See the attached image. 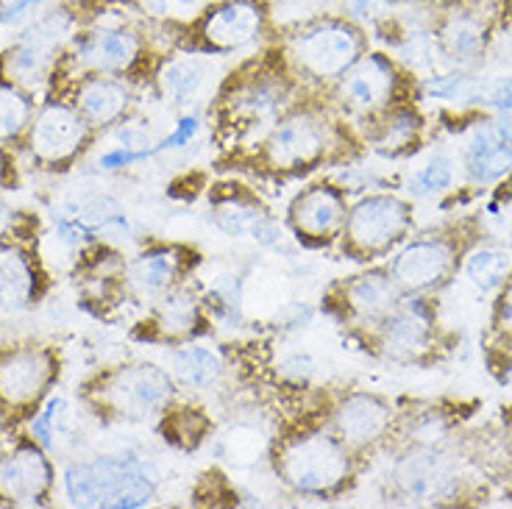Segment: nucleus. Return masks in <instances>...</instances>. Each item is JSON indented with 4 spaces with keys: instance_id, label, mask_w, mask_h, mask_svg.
Listing matches in <instances>:
<instances>
[{
    "instance_id": "7ed1b4c3",
    "label": "nucleus",
    "mask_w": 512,
    "mask_h": 509,
    "mask_svg": "<svg viewBox=\"0 0 512 509\" xmlns=\"http://www.w3.org/2000/svg\"><path fill=\"white\" fill-rule=\"evenodd\" d=\"M64 496L73 507H148L156 496V473L137 454H101L64 471Z\"/></svg>"
},
{
    "instance_id": "f257e3e1",
    "label": "nucleus",
    "mask_w": 512,
    "mask_h": 509,
    "mask_svg": "<svg viewBox=\"0 0 512 509\" xmlns=\"http://www.w3.org/2000/svg\"><path fill=\"white\" fill-rule=\"evenodd\" d=\"M276 479L295 496L334 498L354 482L357 454L332 429L284 434L270 451Z\"/></svg>"
},
{
    "instance_id": "1a4fd4ad",
    "label": "nucleus",
    "mask_w": 512,
    "mask_h": 509,
    "mask_svg": "<svg viewBox=\"0 0 512 509\" xmlns=\"http://www.w3.org/2000/svg\"><path fill=\"white\" fill-rule=\"evenodd\" d=\"M368 340L390 362H426L437 348V318L429 298L404 295L396 309L368 329Z\"/></svg>"
},
{
    "instance_id": "2f4dec72",
    "label": "nucleus",
    "mask_w": 512,
    "mask_h": 509,
    "mask_svg": "<svg viewBox=\"0 0 512 509\" xmlns=\"http://www.w3.org/2000/svg\"><path fill=\"white\" fill-rule=\"evenodd\" d=\"M462 270H465L468 281L474 284L479 293H493V290H499L501 284L510 279L512 254L507 248L479 245V248L465 251Z\"/></svg>"
},
{
    "instance_id": "473e14b6",
    "label": "nucleus",
    "mask_w": 512,
    "mask_h": 509,
    "mask_svg": "<svg viewBox=\"0 0 512 509\" xmlns=\"http://www.w3.org/2000/svg\"><path fill=\"white\" fill-rule=\"evenodd\" d=\"M31 120H34V101L26 87L0 76V145L23 140Z\"/></svg>"
},
{
    "instance_id": "9b49d317",
    "label": "nucleus",
    "mask_w": 512,
    "mask_h": 509,
    "mask_svg": "<svg viewBox=\"0 0 512 509\" xmlns=\"http://www.w3.org/2000/svg\"><path fill=\"white\" fill-rule=\"evenodd\" d=\"M465 248L451 234H429L401 242L390 259V276L404 290V295H429L446 287L460 270Z\"/></svg>"
},
{
    "instance_id": "ddd939ff",
    "label": "nucleus",
    "mask_w": 512,
    "mask_h": 509,
    "mask_svg": "<svg viewBox=\"0 0 512 509\" xmlns=\"http://www.w3.org/2000/svg\"><path fill=\"white\" fill-rule=\"evenodd\" d=\"M145 42L140 31L128 26H92L76 31L62 62L76 70V76H128L142 62Z\"/></svg>"
},
{
    "instance_id": "dca6fc26",
    "label": "nucleus",
    "mask_w": 512,
    "mask_h": 509,
    "mask_svg": "<svg viewBox=\"0 0 512 509\" xmlns=\"http://www.w3.org/2000/svg\"><path fill=\"white\" fill-rule=\"evenodd\" d=\"M268 26V12L262 0H220L209 6L198 20L195 51L209 56L243 51L256 45Z\"/></svg>"
},
{
    "instance_id": "bb28decb",
    "label": "nucleus",
    "mask_w": 512,
    "mask_h": 509,
    "mask_svg": "<svg viewBox=\"0 0 512 509\" xmlns=\"http://www.w3.org/2000/svg\"><path fill=\"white\" fill-rule=\"evenodd\" d=\"M435 42L440 53L457 67L474 64L487 45V23L476 9H451L437 23Z\"/></svg>"
},
{
    "instance_id": "f704fd0d",
    "label": "nucleus",
    "mask_w": 512,
    "mask_h": 509,
    "mask_svg": "<svg viewBox=\"0 0 512 509\" xmlns=\"http://www.w3.org/2000/svg\"><path fill=\"white\" fill-rule=\"evenodd\" d=\"M454 184V159L446 153H435L410 179L412 195H440Z\"/></svg>"
},
{
    "instance_id": "f03ea898",
    "label": "nucleus",
    "mask_w": 512,
    "mask_h": 509,
    "mask_svg": "<svg viewBox=\"0 0 512 509\" xmlns=\"http://www.w3.org/2000/svg\"><path fill=\"white\" fill-rule=\"evenodd\" d=\"M179 393L173 373L154 362H128L101 370L84 384V404L103 420L145 423L156 420Z\"/></svg>"
},
{
    "instance_id": "7c9ffc66",
    "label": "nucleus",
    "mask_w": 512,
    "mask_h": 509,
    "mask_svg": "<svg viewBox=\"0 0 512 509\" xmlns=\"http://www.w3.org/2000/svg\"><path fill=\"white\" fill-rule=\"evenodd\" d=\"M156 423L162 440L176 451H198L215 429L206 409L195 404H176V401L156 418Z\"/></svg>"
},
{
    "instance_id": "4be33fe9",
    "label": "nucleus",
    "mask_w": 512,
    "mask_h": 509,
    "mask_svg": "<svg viewBox=\"0 0 512 509\" xmlns=\"http://www.w3.org/2000/svg\"><path fill=\"white\" fill-rule=\"evenodd\" d=\"M206 331L204 298L187 281L156 295L148 318V340L167 345L190 343Z\"/></svg>"
},
{
    "instance_id": "c03bdc74",
    "label": "nucleus",
    "mask_w": 512,
    "mask_h": 509,
    "mask_svg": "<svg viewBox=\"0 0 512 509\" xmlns=\"http://www.w3.org/2000/svg\"><path fill=\"white\" fill-rule=\"evenodd\" d=\"M145 3H148V6H154L156 12H162V9H165L167 0H145Z\"/></svg>"
},
{
    "instance_id": "39448f33",
    "label": "nucleus",
    "mask_w": 512,
    "mask_h": 509,
    "mask_svg": "<svg viewBox=\"0 0 512 509\" xmlns=\"http://www.w3.org/2000/svg\"><path fill=\"white\" fill-rule=\"evenodd\" d=\"M284 53L295 76L334 87V81L365 56V34L348 17H323L298 28L287 39Z\"/></svg>"
},
{
    "instance_id": "412c9836",
    "label": "nucleus",
    "mask_w": 512,
    "mask_h": 509,
    "mask_svg": "<svg viewBox=\"0 0 512 509\" xmlns=\"http://www.w3.org/2000/svg\"><path fill=\"white\" fill-rule=\"evenodd\" d=\"M53 487V465L37 440L20 443L0 457V501L6 504H45Z\"/></svg>"
},
{
    "instance_id": "e433bc0d",
    "label": "nucleus",
    "mask_w": 512,
    "mask_h": 509,
    "mask_svg": "<svg viewBox=\"0 0 512 509\" xmlns=\"http://www.w3.org/2000/svg\"><path fill=\"white\" fill-rule=\"evenodd\" d=\"M276 370L282 373L287 382L295 384H307L315 370H318V362L312 359V354L307 351H287L279 362H276Z\"/></svg>"
},
{
    "instance_id": "c9c22d12",
    "label": "nucleus",
    "mask_w": 512,
    "mask_h": 509,
    "mask_svg": "<svg viewBox=\"0 0 512 509\" xmlns=\"http://www.w3.org/2000/svg\"><path fill=\"white\" fill-rule=\"evenodd\" d=\"M476 106H487L496 115H512V76L482 78Z\"/></svg>"
},
{
    "instance_id": "aec40b11",
    "label": "nucleus",
    "mask_w": 512,
    "mask_h": 509,
    "mask_svg": "<svg viewBox=\"0 0 512 509\" xmlns=\"http://www.w3.org/2000/svg\"><path fill=\"white\" fill-rule=\"evenodd\" d=\"M462 170L474 184H499L512 176V115L476 120L462 142Z\"/></svg>"
},
{
    "instance_id": "4c0bfd02",
    "label": "nucleus",
    "mask_w": 512,
    "mask_h": 509,
    "mask_svg": "<svg viewBox=\"0 0 512 509\" xmlns=\"http://www.w3.org/2000/svg\"><path fill=\"white\" fill-rule=\"evenodd\" d=\"M198 131H201V115H198V112H184V115L179 117L176 128L167 134L165 140H159V151H170V148H184V145H190V142L198 137Z\"/></svg>"
},
{
    "instance_id": "9d476101",
    "label": "nucleus",
    "mask_w": 512,
    "mask_h": 509,
    "mask_svg": "<svg viewBox=\"0 0 512 509\" xmlns=\"http://www.w3.org/2000/svg\"><path fill=\"white\" fill-rule=\"evenodd\" d=\"M401 84L396 62L384 53H365L334 81L332 95L337 109L348 117L371 123L387 109L401 103Z\"/></svg>"
},
{
    "instance_id": "a19ab883",
    "label": "nucleus",
    "mask_w": 512,
    "mask_h": 509,
    "mask_svg": "<svg viewBox=\"0 0 512 509\" xmlns=\"http://www.w3.org/2000/svg\"><path fill=\"white\" fill-rule=\"evenodd\" d=\"M45 0H0V23L3 26H14V23H20L23 17L39 9Z\"/></svg>"
},
{
    "instance_id": "5701e85b",
    "label": "nucleus",
    "mask_w": 512,
    "mask_h": 509,
    "mask_svg": "<svg viewBox=\"0 0 512 509\" xmlns=\"http://www.w3.org/2000/svg\"><path fill=\"white\" fill-rule=\"evenodd\" d=\"M198 254L179 242H154L126 265V284L134 293L156 298L190 276Z\"/></svg>"
},
{
    "instance_id": "393cba45",
    "label": "nucleus",
    "mask_w": 512,
    "mask_h": 509,
    "mask_svg": "<svg viewBox=\"0 0 512 509\" xmlns=\"http://www.w3.org/2000/svg\"><path fill=\"white\" fill-rule=\"evenodd\" d=\"M73 106L92 128H109L123 123L134 106V90L123 76H92L76 78Z\"/></svg>"
},
{
    "instance_id": "6ab92c4d",
    "label": "nucleus",
    "mask_w": 512,
    "mask_h": 509,
    "mask_svg": "<svg viewBox=\"0 0 512 509\" xmlns=\"http://www.w3.org/2000/svg\"><path fill=\"white\" fill-rule=\"evenodd\" d=\"M348 201L346 192L329 181L312 184L295 195L287 206V229L298 242L307 245H329L340 240L346 226Z\"/></svg>"
},
{
    "instance_id": "a211bd4d",
    "label": "nucleus",
    "mask_w": 512,
    "mask_h": 509,
    "mask_svg": "<svg viewBox=\"0 0 512 509\" xmlns=\"http://www.w3.org/2000/svg\"><path fill=\"white\" fill-rule=\"evenodd\" d=\"M401 298H404V290L390 276V270L371 268L359 273V276H351V279L334 284L329 304L340 315V320H348L351 326L368 331L390 309H396Z\"/></svg>"
},
{
    "instance_id": "37998d69",
    "label": "nucleus",
    "mask_w": 512,
    "mask_h": 509,
    "mask_svg": "<svg viewBox=\"0 0 512 509\" xmlns=\"http://www.w3.org/2000/svg\"><path fill=\"white\" fill-rule=\"evenodd\" d=\"M9 179V156H6V151L0 148V184Z\"/></svg>"
},
{
    "instance_id": "4468645a",
    "label": "nucleus",
    "mask_w": 512,
    "mask_h": 509,
    "mask_svg": "<svg viewBox=\"0 0 512 509\" xmlns=\"http://www.w3.org/2000/svg\"><path fill=\"white\" fill-rule=\"evenodd\" d=\"M390 482L404 501L443 504L460 496L462 476L457 459L440 446H410L404 457L396 459Z\"/></svg>"
},
{
    "instance_id": "58836bf2",
    "label": "nucleus",
    "mask_w": 512,
    "mask_h": 509,
    "mask_svg": "<svg viewBox=\"0 0 512 509\" xmlns=\"http://www.w3.org/2000/svg\"><path fill=\"white\" fill-rule=\"evenodd\" d=\"M493 329L499 331V337L512 340V273L510 279L504 281L493 304Z\"/></svg>"
},
{
    "instance_id": "c756f323",
    "label": "nucleus",
    "mask_w": 512,
    "mask_h": 509,
    "mask_svg": "<svg viewBox=\"0 0 512 509\" xmlns=\"http://www.w3.org/2000/svg\"><path fill=\"white\" fill-rule=\"evenodd\" d=\"M170 373L181 387H190V390H212L223 382L226 376V365L223 359L212 351L204 348L195 340L190 343L173 345L170 351Z\"/></svg>"
},
{
    "instance_id": "de8ad7c7",
    "label": "nucleus",
    "mask_w": 512,
    "mask_h": 509,
    "mask_svg": "<svg viewBox=\"0 0 512 509\" xmlns=\"http://www.w3.org/2000/svg\"><path fill=\"white\" fill-rule=\"evenodd\" d=\"M0 348H3V329H0Z\"/></svg>"
},
{
    "instance_id": "b1692460",
    "label": "nucleus",
    "mask_w": 512,
    "mask_h": 509,
    "mask_svg": "<svg viewBox=\"0 0 512 509\" xmlns=\"http://www.w3.org/2000/svg\"><path fill=\"white\" fill-rule=\"evenodd\" d=\"M215 76L218 73H215V62L209 59V53L192 51L165 59L162 67L156 70V87L173 109L192 112V106L204 101L212 92Z\"/></svg>"
},
{
    "instance_id": "72a5a7b5",
    "label": "nucleus",
    "mask_w": 512,
    "mask_h": 509,
    "mask_svg": "<svg viewBox=\"0 0 512 509\" xmlns=\"http://www.w3.org/2000/svg\"><path fill=\"white\" fill-rule=\"evenodd\" d=\"M482 78L468 76L465 70H451L443 76H432L423 81V95L432 101L446 103H479Z\"/></svg>"
},
{
    "instance_id": "f3484780",
    "label": "nucleus",
    "mask_w": 512,
    "mask_h": 509,
    "mask_svg": "<svg viewBox=\"0 0 512 509\" xmlns=\"http://www.w3.org/2000/svg\"><path fill=\"white\" fill-rule=\"evenodd\" d=\"M329 429L359 457L382 446L396 432V409L382 395L354 390L334 401L329 409Z\"/></svg>"
},
{
    "instance_id": "79ce46f5",
    "label": "nucleus",
    "mask_w": 512,
    "mask_h": 509,
    "mask_svg": "<svg viewBox=\"0 0 512 509\" xmlns=\"http://www.w3.org/2000/svg\"><path fill=\"white\" fill-rule=\"evenodd\" d=\"M14 220H17V212H14L6 201H0V237H3V234H12V231L17 229Z\"/></svg>"
},
{
    "instance_id": "a878e982",
    "label": "nucleus",
    "mask_w": 512,
    "mask_h": 509,
    "mask_svg": "<svg viewBox=\"0 0 512 509\" xmlns=\"http://www.w3.org/2000/svg\"><path fill=\"white\" fill-rule=\"evenodd\" d=\"M212 223L226 237H251L259 245H276L282 240V226L268 215V209L243 192H229L212 204Z\"/></svg>"
},
{
    "instance_id": "6e6552de",
    "label": "nucleus",
    "mask_w": 512,
    "mask_h": 509,
    "mask_svg": "<svg viewBox=\"0 0 512 509\" xmlns=\"http://www.w3.org/2000/svg\"><path fill=\"white\" fill-rule=\"evenodd\" d=\"M78 31V14L67 6L51 9L42 14L34 26L26 28V34L14 42L0 59L3 78H9L20 87H34L56 73V67L64 59L70 42Z\"/></svg>"
},
{
    "instance_id": "423d86ee",
    "label": "nucleus",
    "mask_w": 512,
    "mask_h": 509,
    "mask_svg": "<svg viewBox=\"0 0 512 509\" xmlns=\"http://www.w3.org/2000/svg\"><path fill=\"white\" fill-rule=\"evenodd\" d=\"M234 78V76H231ZM293 84L279 70L256 67L251 76H237L229 81L218 98V120L231 140L254 137L256 142L276 126V120L293 109Z\"/></svg>"
},
{
    "instance_id": "0eeeda50",
    "label": "nucleus",
    "mask_w": 512,
    "mask_h": 509,
    "mask_svg": "<svg viewBox=\"0 0 512 509\" xmlns=\"http://www.w3.org/2000/svg\"><path fill=\"white\" fill-rule=\"evenodd\" d=\"M415 223L412 204L393 192L365 195L348 206L346 226L340 234V248L357 262H373L393 254L401 242H407Z\"/></svg>"
},
{
    "instance_id": "2eb2a0df",
    "label": "nucleus",
    "mask_w": 512,
    "mask_h": 509,
    "mask_svg": "<svg viewBox=\"0 0 512 509\" xmlns=\"http://www.w3.org/2000/svg\"><path fill=\"white\" fill-rule=\"evenodd\" d=\"M95 128L78 115L73 103L51 101L34 112L26 131V148L37 165L62 170L87 148Z\"/></svg>"
},
{
    "instance_id": "f8f14e48",
    "label": "nucleus",
    "mask_w": 512,
    "mask_h": 509,
    "mask_svg": "<svg viewBox=\"0 0 512 509\" xmlns=\"http://www.w3.org/2000/svg\"><path fill=\"white\" fill-rule=\"evenodd\" d=\"M59 379V357L48 345L0 348V407L9 412H37Z\"/></svg>"
},
{
    "instance_id": "a18cd8bd",
    "label": "nucleus",
    "mask_w": 512,
    "mask_h": 509,
    "mask_svg": "<svg viewBox=\"0 0 512 509\" xmlns=\"http://www.w3.org/2000/svg\"><path fill=\"white\" fill-rule=\"evenodd\" d=\"M504 198H507V201L512 204V176H510V181H507V187H504Z\"/></svg>"
},
{
    "instance_id": "49530a36",
    "label": "nucleus",
    "mask_w": 512,
    "mask_h": 509,
    "mask_svg": "<svg viewBox=\"0 0 512 509\" xmlns=\"http://www.w3.org/2000/svg\"><path fill=\"white\" fill-rule=\"evenodd\" d=\"M176 3H179V6H195L198 0H176Z\"/></svg>"
},
{
    "instance_id": "cd10ccee",
    "label": "nucleus",
    "mask_w": 512,
    "mask_h": 509,
    "mask_svg": "<svg viewBox=\"0 0 512 509\" xmlns=\"http://www.w3.org/2000/svg\"><path fill=\"white\" fill-rule=\"evenodd\" d=\"M39 295L37 262L17 245L0 251V309L20 312Z\"/></svg>"
},
{
    "instance_id": "20e7f679",
    "label": "nucleus",
    "mask_w": 512,
    "mask_h": 509,
    "mask_svg": "<svg viewBox=\"0 0 512 509\" xmlns=\"http://www.w3.org/2000/svg\"><path fill=\"white\" fill-rule=\"evenodd\" d=\"M337 145H343L337 120L320 106H293L259 140V159L276 173H301L329 162Z\"/></svg>"
},
{
    "instance_id": "ea45409f",
    "label": "nucleus",
    "mask_w": 512,
    "mask_h": 509,
    "mask_svg": "<svg viewBox=\"0 0 512 509\" xmlns=\"http://www.w3.org/2000/svg\"><path fill=\"white\" fill-rule=\"evenodd\" d=\"M396 0H343V9H346L348 20L354 23H371L379 20Z\"/></svg>"
},
{
    "instance_id": "c85d7f7f",
    "label": "nucleus",
    "mask_w": 512,
    "mask_h": 509,
    "mask_svg": "<svg viewBox=\"0 0 512 509\" xmlns=\"http://www.w3.org/2000/svg\"><path fill=\"white\" fill-rule=\"evenodd\" d=\"M421 131L423 120L418 109H412L410 103H396L393 109L371 120L368 142L384 156H401L410 153L412 145H418Z\"/></svg>"
}]
</instances>
